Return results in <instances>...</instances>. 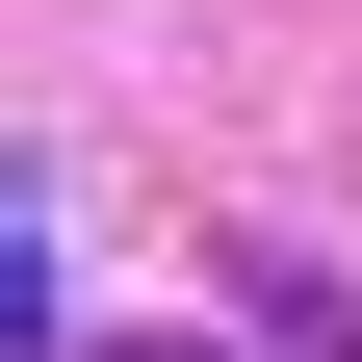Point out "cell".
<instances>
[{"label": "cell", "instance_id": "cell-2", "mask_svg": "<svg viewBox=\"0 0 362 362\" xmlns=\"http://www.w3.org/2000/svg\"><path fill=\"white\" fill-rule=\"evenodd\" d=\"M78 362H233V337H78Z\"/></svg>", "mask_w": 362, "mask_h": 362}, {"label": "cell", "instance_id": "cell-1", "mask_svg": "<svg viewBox=\"0 0 362 362\" xmlns=\"http://www.w3.org/2000/svg\"><path fill=\"white\" fill-rule=\"evenodd\" d=\"M233 310H259V337H337V362H362V259H310V233H233Z\"/></svg>", "mask_w": 362, "mask_h": 362}]
</instances>
